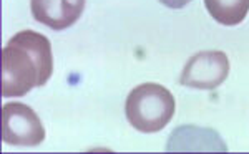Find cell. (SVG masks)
<instances>
[{
	"label": "cell",
	"mask_w": 249,
	"mask_h": 154,
	"mask_svg": "<svg viewBox=\"0 0 249 154\" xmlns=\"http://www.w3.org/2000/svg\"><path fill=\"white\" fill-rule=\"evenodd\" d=\"M168 153H226L228 146L221 139L214 129L199 128V126H179L173 131L166 144Z\"/></svg>",
	"instance_id": "obj_6"
},
{
	"label": "cell",
	"mask_w": 249,
	"mask_h": 154,
	"mask_svg": "<svg viewBox=\"0 0 249 154\" xmlns=\"http://www.w3.org/2000/svg\"><path fill=\"white\" fill-rule=\"evenodd\" d=\"M45 139V128L38 115L23 103L2 106V141L17 148H35Z\"/></svg>",
	"instance_id": "obj_3"
},
{
	"label": "cell",
	"mask_w": 249,
	"mask_h": 154,
	"mask_svg": "<svg viewBox=\"0 0 249 154\" xmlns=\"http://www.w3.org/2000/svg\"><path fill=\"white\" fill-rule=\"evenodd\" d=\"M204 7L224 27L239 25L249 14V0H204Z\"/></svg>",
	"instance_id": "obj_7"
},
{
	"label": "cell",
	"mask_w": 249,
	"mask_h": 154,
	"mask_svg": "<svg viewBox=\"0 0 249 154\" xmlns=\"http://www.w3.org/2000/svg\"><path fill=\"white\" fill-rule=\"evenodd\" d=\"M53 73L50 40L34 30L15 34L2 50V96L18 98L43 86Z\"/></svg>",
	"instance_id": "obj_1"
},
{
	"label": "cell",
	"mask_w": 249,
	"mask_h": 154,
	"mask_svg": "<svg viewBox=\"0 0 249 154\" xmlns=\"http://www.w3.org/2000/svg\"><path fill=\"white\" fill-rule=\"evenodd\" d=\"M230 75V60L221 50L199 51L184 65L179 83L195 90H214L226 82Z\"/></svg>",
	"instance_id": "obj_4"
},
{
	"label": "cell",
	"mask_w": 249,
	"mask_h": 154,
	"mask_svg": "<svg viewBox=\"0 0 249 154\" xmlns=\"http://www.w3.org/2000/svg\"><path fill=\"white\" fill-rule=\"evenodd\" d=\"M176 109L175 96L158 83H143L135 86L124 101L128 123L140 133H158L173 120Z\"/></svg>",
	"instance_id": "obj_2"
},
{
	"label": "cell",
	"mask_w": 249,
	"mask_h": 154,
	"mask_svg": "<svg viewBox=\"0 0 249 154\" xmlns=\"http://www.w3.org/2000/svg\"><path fill=\"white\" fill-rule=\"evenodd\" d=\"M191 0H160V3H163L168 9H183L190 3Z\"/></svg>",
	"instance_id": "obj_8"
},
{
	"label": "cell",
	"mask_w": 249,
	"mask_h": 154,
	"mask_svg": "<svg viewBox=\"0 0 249 154\" xmlns=\"http://www.w3.org/2000/svg\"><path fill=\"white\" fill-rule=\"evenodd\" d=\"M87 0H30L32 17L55 32L71 27L82 17Z\"/></svg>",
	"instance_id": "obj_5"
}]
</instances>
